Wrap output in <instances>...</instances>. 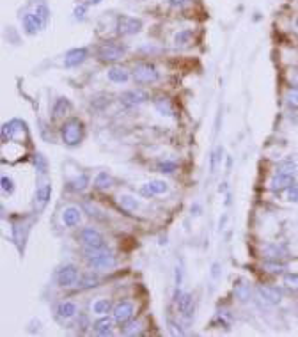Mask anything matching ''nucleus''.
<instances>
[{
    "instance_id": "obj_1",
    "label": "nucleus",
    "mask_w": 298,
    "mask_h": 337,
    "mask_svg": "<svg viewBox=\"0 0 298 337\" xmlns=\"http://www.w3.org/2000/svg\"><path fill=\"white\" fill-rule=\"evenodd\" d=\"M82 137H83V125L78 119H75V117L67 119L61 126V139L69 147H77L82 142Z\"/></svg>"
},
{
    "instance_id": "obj_37",
    "label": "nucleus",
    "mask_w": 298,
    "mask_h": 337,
    "mask_svg": "<svg viewBox=\"0 0 298 337\" xmlns=\"http://www.w3.org/2000/svg\"><path fill=\"white\" fill-rule=\"evenodd\" d=\"M139 323H126V327H121L124 336H133V334L139 332Z\"/></svg>"
},
{
    "instance_id": "obj_34",
    "label": "nucleus",
    "mask_w": 298,
    "mask_h": 337,
    "mask_svg": "<svg viewBox=\"0 0 298 337\" xmlns=\"http://www.w3.org/2000/svg\"><path fill=\"white\" fill-rule=\"evenodd\" d=\"M156 169L160 172H164V174H170V172H174L178 169V165H176L174 161H160L158 165H156Z\"/></svg>"
},
{
    "instance_id": "obj_22",
    "label": "nucleus",
    "mask_w": 298,
    "mask_h": 337,
    "mask_svg": "<svg viewBox=\"0 0 298 337\" xmlns=\"http://www.w3.org/2000/svg\"><path fill=\"white\" fill-rule=\"evenodd\" d=\"M89 185V176L87 174H80V176H77L75 179H71V181L67 183V188L69 190H75V192H82V190H85Z\"/></svg>"
},
{
    "instance_id": "obj_30",
    "label": "nucleus",
    "mask_w": 298,
    "mask_h": 337,
    "mask_svg": "<svg viewBox=\"0 0 298 337\" xmlns=\"http://www.w3.org/2000/svg\"><path fill=\"white\" fill-rule=\"evenodd\" d=\"M284 284L289 291L293 293H298V273H289L284 277Z\"/></svg>"
},
{
    "instance_id": "obj_21",
    "label": "nucleus",
    "mask_w": 298,
    "mask_h": 337,
    "mask_svg": "<svg viewBox=\"0 0 298 337\" xmlns=\"http://www.w3.org/2000/svg\"><path fill=\"white\" fill-rule=\"evenodd\" d=\"M57 314L61 318H66V320H69V318H73L75 314H77V305L73 304V302L66 300V302H61L59 304V307H57Z\"/></svg>"
},
{
    "instance_id": "obj_2",
    "label": "nucleus",
    "mask_w": 298,
    "mask_h": 337,
    "mask_svg": "<svg viewBox=\"0 0 298 337\" xmlns=\"http://www.w3.org/2000/svg\"><path fill=\"white\" fill-rule=\"evenodd\" d=\"M83 254H85V259H87L91 268H110V266L116 265L112 252L107 249H89V247H85Z\"/></svg>"
},
{
    "instance_id": "obj_42",
    "label": "nucleus",
    "mask_w": 298,
    "mask_h": 337,
    "mask_svg": "<svg viewBox=\"0 0 298 337\" xmlns=\"http://www.w3.org/2000/svg\"><path fill=\"white\" fill-rule=\"evenodd\" d=\"M169 330H170V334H174V336H183V330H181V328H176L174 323H169Z\"/></svg>"
},
{
    "instance_id": "obj_26",
    "label": "nucleus",
    "mask_w": 298,
    "mask_h": 337,
    "mask_svg": "<svg viewBox=\"0 0 298 337\" xmlns=\"http://www.w3.org/2000/svg\"><path fill=\"white\" fill-rule=\"evenodd\" d=\"M94 286H98V277L93 273L83 275L82 279H80V282H78L80 289H89V288H94Z\"/></svg>"
},
{
    "instance_id": "obj_9",
    "label": "nucleus",
    "mask_w": 298,
    "mask_h": 337,
    "mask_svg": "<svg viewBox=\"0 0 298 337\" xmlns=\"http://www.w3.org/2000/svg\"><path fill=\"white\" fill-rule=\"evenodd\" d=\"M78 279V268L75 265H66L62 266L59 270V273H57V282L61 288H69L77 282Z\"/></svg>"
},
{
    "instance_id": "obj_41",
    "label": "nucleus",
    "mask_w": 298,
    "mask_h": 337,
    "mask_svg": "<svg viewBox=\"0 0 298 337\" xmlns=\"http://www.w3.org/2000/svg\"><path fill=\"white\" fill-rule=\"evenodd\" d=\"M190 0H169V5L170 7H181V5L188 4Z\"/></svg>"
},
{
    "instance_id": "obj_13",
    "label": "nucleus",
    "mask_w": 298,
    "mask_h": 337,
    "mask_svg": "<svg viewBox=\"0 0 298 337\" xmlns=\"http://www.w3.org/2000/svg\"><path fill=\"white\" fill-rule=\"evenodd\" d=\"M43 27H45V21H43L36 13H27V15L23 16V29H25V32L29 36L37 34Z\"/></svg>"
},
{
    "instance_id": "obj_27",
    "label": "nucleus",
    "mask_w": 298,
    "mask_h": 337,
    "mask_svg": "<svg viewBox=\"0 0 298 337\" xmlns=\"http://www.w3.org/2000/svg\"><path fill=\"white\" fill-rule=\"evenodd\" d=\"M94 185L98 188H108L110 185H112V177L108 176V172H99L98 176H96V179H94Z\"/></svg>"
},
{
    "instance_id": "obj_14",
    "label": "nucleus",
    "mask_w": 298,
    "mask_h": 337,
    "mask_svg": "<svg viewBox=\"0 0 298 337\" xmlns=\"http://www.w3.org/2000/svg\"><path fill=\"white\" fill-rule=\"evenodd\" d=\"M87 48H73L66 53L64 57V66L66 67H77L87 59Z\"/></svg>"
},
{
    "instance_id": "obj_24",
    "label": "nucleus",
    "mask_w": 298,
    "mask_h": 337,
    "mask_svg": "<svg viewBox=\"0 0 298 337\" xmlns=\"http://www.w3.org/2000/svg\"><path fill=\"white\" fill-rule=\"evenodd\" d=\"M110 307H112L110 300H107V298H99V300H96L93 304V312L94 314H99V316H105V314L110 311Z\"/></svg>"
},
{
    "instance_id": "obj_20",
    "label": "nucleus",
    "mask_w": 298,
    "mask_h": 337,
    "mask_svg": "<svg viewBox=\"0 0 298 337\" xmlns=\"http://www.w3.org/2000/svg\"><path fill=\"white\" fill-rule=\"evenodd\" d=\"M107 77L110 82L114 83H124V82H128V71L126 69H123V67H110L107 73Z\"/></svg>"
},
{
    "instance_id": "obj_28",
    "label": "nucleus",
    "mask_w": 298,
    "mask_h": 337,
    "mask_svg": "<svg viewBox=\"0 0 298 337\" xmlns=\"http://www.w3.org/2000/svg\"><path fill=\"white\" fill-rule=\"evenodd\" d=\"M266 254L268 257H272L273 261H279V257H286V249L282 247H277V245H273V247H266Z\"/></svg>"
},
{
    "instance_id": "obj_45",
    "label": "nucleus",
    "mask_w": 298,
    "mask_h": 337,
    "mask_svg": "<svg viewBox=\"0 0 298 337\" xmlns=\"http://www.w3.org/2000/svg\"><path fill=\"white\" fill-rule=\"evenodd\" d=\"M297 29H298V18H297Z\"/></svg>"
},
{
    "instance_id": "obj_25",
    "label": "nucleus",
    "mask_w": 298,
    "mask_h": 337,
    "mask_svg": "<svg viewBox=\"0 0 298 337\" xmlns=\"http://www.w3.org/2000/svg\"><path fill=\"white\" fill-rule=\"evenodd\" d=\"M263 268L266 270V272H270V273L273 275H281L286 272V265H282V263H279V261H266L265 265H263Z\"/></svg>"
},
{
    "instance_id": "obj_40",
    "label": "nucleus",
    "mask_w": 298,
    "mask_h": 337,
    "mask_svg": "<svg viewBox=\"0 0 298 337\" xmlns=\"http://www.w3.org/2000/svg\"><path fill=\"white\" fill-rule=\"evenodd\" d=\"M36 165L39 167V171L41 172H47V161H45V158H43L41 155L36 156Z\"/></svg>"
},
{
    "instance_id": "obj_8",
    "label": "nucleus",
    "mask_w": 298,
    "mask_h": 337,
    "mask_svg": "<svg viewBox=\"0 0 298 337\" xmlns=\"http://www.w3.org/2000/svg\"><path fill=\"white\" fill-rule=\"evenodd\" d=\"M133 304L132 302H119L116 309H114V321L119 325H126V323L133 318Z\"/></svg>"
},
{
    "instance_id": "obj_16",
    "label": "nucleus",
    "mask_w": 298,
    "mask_h": 337,
    "mask_svg": "<svg viewBox=\"0 0 298 337\" xmlns=\"http://www.w3.org/2000/svg\"><path fill=\"white\" fill-rule=\"evenodd\" d=\"M80 220H82V211L77 206L64 208V211H62V224L66 227H75V225L80 224Z\"/></svg>"
},
{
    "instance_id": "obj_4",
    "label": "nucleus",
    "mask_w": 298,
    "mask_h": 337,
    "mask_svg": "<svg viewBox=\"0 0 298 337\" xmlns=\"http://www.w3.org/2000/svg\"><path fill=\"white\" fill-rule=\"evenodd\" d=\"M140 29H142V21L139 18H132V16H119L117 18V32L121 36L139 34Z\"/></svg>"
},
{
    "instance_id": "obj_29",
    "label": "nucleus",
    "mask_w": 298,
    "mask_h": 337,
    "mask_svg": "<svg viewBox=\"0 0 298 337\" xmlns=\"http://www.w3.org/2000/svg\"><path fill=\"white\" fill-rule=\"evenodd\" d=\"M121 206H123L126 211H135V209L139 208V202H137L135 197H132V195H123V197H121Z\"/></svg>"
},
{
    "instance_id": "obj_39",
    "label": "nucleus",
    "mask_w": 298,
    "mask_h": 337,
    "mask_svg": "<svg viewBox=\"0 0 298 337\" xmlns=\"http://www.w3.org/2000/svg\"><path fill=\"white\" fill-rule=\"evenodd\" d=\"M288 199L293 202H298V187L293 185V187H289V193H288Z\"/></svg>"
},
{
    "instance_id": "obj_31",
    "label": "nucleus",
    "mask_w": 298,
    "mask_h": 337,
    "mask_svg": "<svg viewBox=\"0 0 298 337\" xmlns=\"http://www.w3.org/2000/svg\"><path fill=\"white\" fill-rule=\"evenodd\" d=\"M222 155H224V149L222 147H216L213 153H211V161H210V169L211 172H215L216 171V167H218V163L222 161Z\"/></svg>"
},
{
    "instance_id": "obj_18",
    "label": "nucleus",
    "mask_w": 298,
    "mask_h": 337,
    "mask_svg": "<svg viewBox=\"0 0 298 337\" xmlns=\"http://www.w3.org/2000/svg\"><path fill=\"white\" fill-rule=\"evenodd\" d=\"M50 197H51V185H41V187L37 188L36 204H37V209H39V211L47 206L48 201H50Z\"/></svg>"
},
{
    "instance_id": "obj_23",
    "label": "nucleus",
    "mask_w": 298,
    "mask_h": 337,
    "mask_svg": "<svg viewBox=\"0 0 298 337\" xmlns=\"http://www.w3.org/2000/svg\"><path fill=\"white\" fill-rule=\"evenodd\" d=\"M71 109V103L67 101L66 98H59L53 105V115L55 117H62V115H66Z\"/></svg>"
},
{
    "instance_id": "obj_15",
    "label": "nucleus",
    "mask_w": 298,
    "mask_h": 337,
    "mask_svg": "<svg viewBox=\"0 0 298 337\" xmlns=\"http://www.w3.org/2000/svg\"><path fill=\"white\" fill-rule=\"evenodd\" d=\"M259 295H261V298L265 302H268V304H279V302L282 300V289H279V288H275V286H259Z\"/></svg>"
},
{
    "instance_id": "obj_10",
    "label": "nucleus",
    "mask_w": 298,
    "mask_h": 337,
    "mask_svg": "<svg viewBox=\"0 0 298 337\" xmlns=\"http://www.w3.org/2000/svg\"><path fill=\"white\" fill-rule=\"evenodd\" d=\"M295 185V174H288V172H277L270 181V188L273 192H282L286 188Z\"/></svg>"
},
{
    "instance_id": "obj_32",
    "label": "nucleus",
    "mask_w": 298,
    "mask_h": 337,
    "mask_svg": "<svg viewBox=\"0 0 298 337\" xmlns=\"http://www.w3.org/2000/svg\"><path fill=\"white\" fill-rule=\"evenodd\" d=\"M286 99H288V105L291 109H298V87H291L286 94Z\"/></svg>"
},
{
    "instance_id": "obj_11",
    "label": "nucleus",
    "mask_w": 298,
    "mask_h": 337,
    "mask_svg": "<svg viewBox=\"0 0 298 337\" xmlns=\"http://www.w3.org/2000/svg\"><path fill=\"white\" fill-rule=\"evenodd\" d=\"M176 305H178V311L183 314L185 318H192L194 314V300L188 293H180L176 291Z\"/></svg>"
},
{
    "instance_id": "obj_19",
    "label": "nucleus",
    "mask_w": 298,
    "mask_h": 337,
    "mask_svg": "<svg viewBox=\"0 0 298 337\" xmlns=\"http://www.w3.org/2000/svg\"><path fill=\"white\" fill-rule=\"evenodd\" d=\"M154 107L162 115H174V107L170 103V99L167 96H158L154 99Z\"/></svg>"
},
{
    "instance_id": "obj_6",
    "label": "nucleus",
    "mask_w": 298,
    "mask_h": 337,
    "mask_svg": "<svg viewBox=\"0 0 298 337\" xmlns=\"http://www.w3.org/2000/svg\"><path fill=\"white\" fill-rule=\"evenodd\" d=\"M149 99V94L142 89H132V91H126V93L121 94V105L123 107H139V105L146 103Z\"/></svg>"
},
{
    "instance_id": "obj_35",
    "label": "nucleus",
    "mask_w": 298,
    "mask_h": 337,
    "mask_svg": "<svg viewBox=\"0 0 298 337\" xmlns=\"http://www.w3.org/2000/svg\"><path fill=\"white\" fill-rule=\"evenodd\" d=\"M2 190H4L5 193L15 192V181H13L9 176H2Z\"/></svg>"
},
{
    "instance_id": "obj_44",
    "label": "nucleus",
    "mask_w": 298,
    "mask_h": 337,
    "mask_svg": "<svg viewBox=\"0 0 298 337\" xmlns=\"http://www.w3.org/2000/svg\"><path fill=\"white\" fill-rule=\"evenodd\" d=\"M89 2H91V4H99L101 0H89Z\"/></svg>"
},
{
    "instance_id": "obj_43",
    "label": "nucleus",
    "mask_w": 298,
    "mask_h": 337,
    "mask_svg": "<svg viewBox=\"0 0 298 337\" xmlns=\"http://www.w3.org/2000/svg\"><path fill=\"white\" fill-rule=\"evenodd\" d=\"M192 213H194V215H200V208L197 206V204L196 206H192Z\"/></svg>"
},
{
    "instance_id": "obj_33",
    "label": "nucleus",
    "mask_w": 298,
    "mask_h": 337,
    "mask_svg": "<svg viewBox=\"0 0 298 337\" xmlns=\"http://www.w3.org/2000/svg\"><path fill=\"white\" fill-rule=\"evenodd\" d=\"M190 39H192V32L190 31H181V32H178L176 34V45L180 47V45H186V43H190Z\"/></svg>"
},
{
    "instance_id": "obj_12",
    "label": "nucleus",
    "mask_w": 298,
    "mask_h": 337,
    "mask_svg": "<svg viewBox=\"0 0 298 337\" xmlns=\"http://www.w3.org/2000/svg\"><path fill=\"white\" fill-rule=\"evenodd\" d=\"M169 190V185L165 181H160V179H154V181H149L146 185H142L140 188V193L144 197H154V195H162Z\"/></svg>"
},
{
    "instance_id": "obj_3",
    "label": "nucleus",
    "mask_w": 298,
    "mask_h": 337,
    "mask_svg": "<svg viewBox=\"0 0 298 337\" xmlns=\"http://www.w3.org/2000/svg\"><path fill=\"white\" fill-rule=\"evenodd\" d=\"M126 53V47L124 45H119V43H105L101 45L98 50V57L105 63H116V61H121Z\"/></svg>"
},
{
    "instance_id": "obj_17",
    "label": "nucleus",
    "mask_w": 298,
    "mask_h": 337,
    "mask_svg": "<svg viewBox=\"0 0 298 337\" xmlns=\"http://www.w3.org/2000/svg\"><path fill=\"white\" fill-rule=\"evenodd\" d=\"M112 327H114V321L108 316L99 318L98 321H94L93 325L94 332L98 334V336H110L112 334Z\"/></svg>"
},
{
    "instance_id": "obj_5",
    "label": "nucleus",
    "mask_w": 298,
    "mask_h": 337,
    "mask_svg": "<svg viewBox=\"0 0 298 337\" xmlns=\"http://www.w3.org/2000/svg\"><path fill=\"white\" fill-rule=\"evenodd\" d=\"M158 71H156V67L153 64H139V66L135 67L133 71V78L137 83H151V82H156L158 80Z\"/></svg>"
},
{
    "instance_id": "obj_7",
    "label": "nucleus",
    "mask_w": 298,
    "mask_h": 337,
    "mask_svg": "<svg viewBox=\"0 0 298 337\" xmlns=\"http://www.w3.org/2000/svg\"><path fill=\"white\" fill-rule=\"evenodd\" d=\"M80 238H82L83 247H89V249H107V243H105L103 236L93 227L83 229L80 233Z\"/></svg>"
},
{
    "instance_id": "obj_36",
    "label": "nucleus",
    "mask_w": 298,
    "mask_h": 337,
    "mask_svg": "<svg viewBox=\"0 0 298 337\" xmlns=\"http://www.w3.org/2000/svg\"><path fill=\"white\" fill-rule=\"evenodd\" d=\"M36 15L41 18L45 23L48 21V16H50V9H48V5L47 4H39L37 5V9H36Z\"/></svg>"
},
{
    "instance_id": "obj_38",
    "label": "nucleus",
    "mask_w": 298,
    "mask_h": 337,
    "mask_svg": "<svg viewBox=\"0 0 298 337\" xmlns=\"http://www.w3.org/2000/svg\"><path fill=\"white\" fill-rule=\"evenodd\" d=\"M85 13H87V5L85 4L78 5L77 9H75V18H77V20H83V18H85Z\"/></svg>"
}]
</instances>
